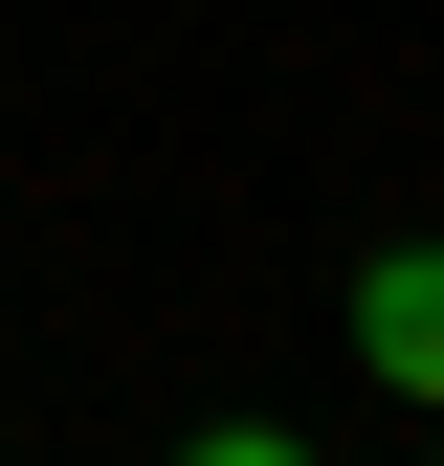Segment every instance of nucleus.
I'll use <instances>...</instances> for the list:
<instances>
[{
	"label": "nucleus",
	"mask_w": 444,
	"mask_h": 466,
	"mask_svg": "<svg viewBox=\"0 0 444 466\" xmlns=\"http://www.w3.org/2000/svg\"><path fill=\"white\" fill-rule=\"evenodd\" d=\"M178 466H311V444H289V422H200Z\"/></svg>",
	"instance_id": "2"
},
{
	"label": "nucleus",
	"mask_w": 444,
	"mask_h": 466,
	"mask_svg": "<svg viewBox=\"0 0 444 466\" xmlns=\"http://www.w3.org/2000/svg\"><path fill=\"white\" fill-rule=\"evenodd\" d=\"M356 356L400 378V400H444V245H378L356 267Z\"/></svg>",
	"instance_id": "1"
}]
</instances>
